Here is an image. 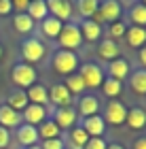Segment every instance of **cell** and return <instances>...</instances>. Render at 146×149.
<instances>
[{"label":"cell","instance_id":"6da1fadb","mask_svg":"<svg viewBox=\"0 0 146 149\" xmlns=\"http://www.w3.org/2000/svg\"><path fill=\"white\" fill-rule=\"evenodd\" d=\"M53 70H55L57 74H72V72H76L78 68V56L74 51H66V49H57L55 53H53Z\"/></svg>","mask_w":146,"mask_h":149},{"label":"cell","instance_id":"7a4b0ae2","mask_svg":"<svg viewBox=\"0 0 146 149\" xmlns=\"http://www.w3.org/2000/svg\"><path fill=\"white\" fill-rule=\"evenodd\" d=\"M11 81L15 83L19 90H28L36 83V68L25 62H17L11 68Z\"/></svg>","mask_w":146,"mask_h":149},{"label":"cell","instance_id":"3957f363","mask_svg":"<svg viewBox=\"0 0 146 149\" xmlns=\"http://www.w3.org/2000/svg\"><path fill=\"white\" fill-rule=\"evenodd\" d=\"M57 43L66 51L78 49V47L83 45V36H81V30H78V24H72V22L64 24L62 32H59V36H57Z\"/></svg>","mask_w":146,"mask_h":149},{"label":"cell","instance_id":"277c9868","mask_svg":"<svg viewBox=\"0 0 146 149\" xmlns=\"http://www.w3.org/2000/svg\"><path fill=\"white\" fill-rule=\"evenodd\" d=\"M45 53H47V49H45V45L38 38H25L21 43V56L25 60V64H30V66L42 62Z\"/></svg>","mask_w":146,"mask_h":149},{"label":"cell","instance_id":"5b68a950","mask_svg":"<svg viewBox=\"0 0 146 149\" xmlns=\"http://www.w3.org/2000/svg\"><path fill=\"white\" fill-rule=\"evenodd\" d=\"M125 117H127V107H125L121 100H108L104 109V124H110V126H121L125 124Z\"/></svg>","mask_w":146,"mask_h":149},{"label":"cell","instance_id":"8992f818","mask_svg":"<svg viewBox=\"0 0 146 149\" xmlns=\"http://www.w3.org/2000/svg\"><path fill=\"white\" fill-rule=\"evenodd\" d=\"M78 74L83 77L85 87H91V90H95V87H99V85L104 83V70L99 68L97 64H93V62L83 64L81 70H78Z\"/></svg>","mask_w":146,"mask_h":149},{"label":"cell","instance_id":"52a82bcc","mask_svg":"<svg viewBox=\"0 0 146 149\" xmlns=\"http://www.w3.org/2000/svg\"><path fill=\"white\" fill-rule=\"evenodd\" d=\"M53 121L57 124L59 130H70V128L76 126L78 113H76L74 107H62V109H55V113H53Z\"/></svg>","mask_w":146,"mask_h":149},{"label":"cell","instance_id":"ba28073f","mask_svg":"<svg viewBox=\"0 0 146 149\" xmlns=\"http://www.w3.org/2000/svg\"><path fill=\"white\" fill-rule=\"evenodd\" d=\"M49 90V102L55 107V109H62V107H72V94L64 87V83H55L53 87H47Z\"/></svg>","mask_w":146,"mask_h":149},{"label":"cell","instance_id":"9c48e42d","mask_svg":"<svg viewBox=\"0 0 146 149\" xmlns=\"http://www.w3.org/2000/svg\"><path fill=\"white\" fill-rule=\"evenodd\" d=\"M97 11L102 13L104 22L114 24V22H119L121 15H123V4L119 2V0H102L99 6H97Z\"/></svg>","mask_w":146,"mask_h":149},{"label":"cell","instance_id":"30bf717a","mask_svg":"<svg viewBox=\"0 0 146 149\" xmlns=\"http://www.w3.org/2000/svg\"><path fill=\"white\" fill-rule=\"evenodd\" d=\"M45 4H47L49 15L57 17L59 22H66V19L72 17V4H70V0H45Z\"/></svg>","mask_w":146,"mask_h":149},{"label":"cell","instance_id":"8fae6325","mask_svg":"<svg viewBox=\"0 0 146 149\" xmlns=\"http://www.w3.org/2000/svg\"><path fill=\"white\" fill-rule=\"evenodd\" d=\"M47 107H40V104H28L25 109L21 111V119L25 121V124L30 126H36V124H42L45 119H47Z\"/></svg>","mask_w":146,"mask_h":149},{"label":"cell","instance_id":"7c38bea8","mask_svg":"<svg viewBox=\"0 0 146 149\" xmlns=\"http://www.w3.org/2000/svg\"><path fill=\"white\" fill-rule=\"evenodd\" d=\"M97 56H99V60H104V62H112V60L121 58V47H119L117 40L104 38V40H99V45H97Z\"/></svg>","mask_w":146,"mask_h":149},{"label":"cell","instance_id":"4fadbf2b","mask_svg":"<svg viewBox=\"0 0 146 149\" xmlns=\"http://www.w3.org/2000/svg\"><path fill=\"white\" fill-rule=\"evenodd\" d=\"M21 113L11 109L9 104H0V128H4V130H11V128H19L21 124Z\"/></svg>","mask_w":146,"mask_h":149},{"label":"cell","instance_id":"5bb4252c","mask_svg":"<svg viewBox=\"0 0 146 149\" xmlns=\"http://www.w3.org/2000/svg\"><path fill=\"white\" fill-rule=\"evenodd\" d=\"M17 141H19V145H23V147L38 145V141H40V136H38V128L30 126V124H21L17 128Z\"/></svg>","mask_w":146,"mask_h":149},{"label":"cell","instance_id":"9a60e30c","mask_svg":"<svg viewBox=\"0 0 146 149\" xmlns=\"http://www.w3.org/2000/svg\"><path fill=\"white\" fill-rule=\"evenodd\" d=\"M83 130L87 132L89 139H95V136H102L104 130H106V124L102 119V115H91V117H85L83 119Z\"/></svg>","mask_w":146,"mask_h":149},{"label":"cell","instance_id":"2e32d148","mask_svg":"<svg viewBox=\"0 0 146 149\" xmlns=\"http://www.w3.org/2000/svg\"><path fill=\"white\" fill-rule=\"evenodd\" d=\"M129 62L127 60H123V58H117V60H112V62L108 64V77L110 79H117V81H123L129 77Z\"/></svg>","mask_w":146,"mask_h":149},{"label":"cell","instance_id":"e0dca14e","mask_svg":"<svg viewBox=\"0 0 146 149\" xmlns=\"http://www.w3.org/2000/svg\"><path fill=\"white\" fill-rule=\"evenodd\" d=\"M25 96H28L30 104H40V107L49 104V90L40 83H34L32 87H28V90H25Z\"/></svg>","mask_w":146,"mask_h":149},{"label":"cell","instance_id":"ac0fdd59","mask_svg":"<svg viewBox=\"0 0 146 149\" xmlns=\"http://www.w3.org/2000/svg\"><path fill=\"white\" fill-rule=\"evenodd\" d=\"M78 115H83V117H91V115H99V102L95 96H81L78 98V109H76Z\"/></svg>","mask_w":146,"mask_h":149},{"label":"cell","instance_id":"d6986e66","mask_svg":"<svg viewBox=\"0 0 146 149\" xmlns=\"http://www.w3.org/2000/svg\"><path fill=\"white\" fill-rule=\"evenodd\" d=\"M125 124H127L131 130H144L146 128V111L140 107H134V109H127V117H125Z\"/></svg>","mask_w":146,"mask_h":149},{"label":"cell","instance_id":"ffe728a7","mask_svg":"<svg viewBox=\"0 0 146 149\" xmlns=\"http://www.w3.org/2000/svg\"><path fill=\"white\" fill-rule=\"evenodd\" d=\"M129 87L136 96H146V68L129 72Z\"/></svg>","mask_w":146,"mask_h":149},{"label":"cell","instance_id":"44dd1931","mask_svg":"<svg viewBox=\"0 0 146 149\" xmlns=\"http://www.w3.org/2000/svg\"><path fill=\"white\" fill-rule=\"evenodd\" d=\"M78 30H81L83 40H87V43H95V40H99V36H102V26L93 24L91 19L81 22V24H78Z\"/></svg>","mask_w":146,"mask_h":149},{"label":"cell","instance_id":"7402d4cb","mask_svg":"<svg viewBox=\"0 0 146 149\" xmlns=\"http://www.w3.org/2000/svg\"><path fill=\"white\" fill-rule=\"evenodd\" d=\"M125 38H127V45L134 47V49H142L146 45V28H138V26H131L125 32Z\"/></svg>","mask_w":146,"mask_h":149},{"label":"cell","instance_id":"603a6c76","mask_svg":"<svg viewBox=\"0 0 146 149\" xmlns=\"http://www.w3.org/2000/svg\"><path fill=\"white\" fill-rule=\"evenodd\" d=\"M62 26H64V22H59L57 17L49 15V17H45L40 22V30H42V34L47 38H57L59 32H62Z\"/></svg>","mask_w":146,"mask_h":149},{"label":"cell","instance_id":"cb8c5ba5","mask_svg":"<svg viewBox=\"0 0 146 149\" xmlns=\"http://www.w3.org/2000/svg\"><path fill=\"white\" fill-rule=\"evenodd\" d=\"M25 15H28L32 22H42L45 17H49L45 0H30V6H28V11H25Z\"/></svg>","mask_w":146,"mask_h":149},{"label":"cell","instance_id":"d4e9b609","mask_svg":"<svg viewBox=\"0 0 146 149\" xmlns=\"http://www.w3.org/2000/svg\"><path fill=\"white\" fill-rule=\"evenodd\" d=\"M64 87L68 90L72 96H81V94L87 90L85 87V81H83V77L78 72H72V74H68L66 77V81H64Z\"/></svg>","mask_w":146,"mask_h":149},{"label":"cell","instance_id":"484cf974","mask_svg":"<svg viewBox=\"0 0 146 149\" xmlns=\"http://www.w3.org/2000/svg\"><path fill=\"white\" fill-rule=\"evenodd\" d=\"M59 134H62V130L57 128V124L53 119H45L40 126H38V136H40L42 141H49V139H59Z\"/></svg>","mask_w":146,"mask_h":149},{"label":"cell","instance_id":"4316f807","mask_svg":"<svg viewBox=\"0 0 146 149\" xmlns=\"http://www.w3.org/2000/svg\"><path fill=\"white\" fill-rule=\"evenodd\" d=\"M87 141H89V136H87V132H85V130H83L81 126H74V128H70L68 145H70L72 149H83Z\"/></svg>","mask_w":146,"mask_h":149},{"label":"cell","instance_id":"83f0119b","mask_svg":"<svg viewBox=\"0 0 146 149\" xmlns=\"http://www.w3.org/2000/svg\"><path fill=\"white\" fill-rule=\"evenodd\" d=\"M102 87H104V90H102L104 96H108L110 100H117L119 96H121V92H123V83H121V81H117V79H110V77L104 79Z\"/></svg>","mask_w":146,"mask_h":149},{"label":"cell","instance_id":"f1b7e54d","mask_svg":"<svg viewBox=\"0 0 146 149\" xmlns=\"http://www.w3.org/2000/svg\"><path fill=\"white\" fill-rule=\"evenodd\" d=\"M6 104L11 107V109H15V111H19L21 113L25 107L30 104V100H28V96H25V90H15L9 96V100H6Z\"/></svg>","mask_w":146,"mask_h":149},{"label":"cell","instance_id":"f546056e","mask_svg":"<svg viewBox=\"0 0 146 149\" xmlns=\"http://www.w3.org/2000/svg\"><path fill=\"white\" fill-rule=\"evenodd\" d=\"M13 28H15L19 34H30V32L34 30V22H32L25 13H17V15L13 17Z\"/></svg>","mask_w":146,"mask_h":149},{"label":"cell","instance_id":"4dcf8cb0","mask_svg":"<svg viewBox=\"0 0 146 149\" xmlns=\"http://www.w3.org/2000/svg\"><path fill=\"white\" fill-rule=\"evenodd\" d=\"M129 22H134L138 28H146V6L142 2H136L129 9Z\"/></svg>","mask_w":146,"mask_h":149},{"label":"cell","instance_id":"1f68e13d","mask_svg":"<svg viewBox=\"0 0 146 149\" xmlns=\"http://www.w3.org/2000/svg\"><path fill=\"white\" fill-rule=\"evenodd\" d=\"M76 6H78V13H81L85 19H89L97 11L99 0H76Z\"/></svg>","mask_w":146,"mask_h":149},{"label":"cell","instance_id":"d6a6232c","mask_svg":"<svg viewBox=\"0 0 146 149\" xmlns=\"http://www.w3.org/2000/svg\"><path fill=\"white\" fill-rule=\"evenodd\" d=\"M125 32H127V26H125V22H114V24H110V26H108V34H110L112 40L123 38V36H125Z\"/></svg>","mask_w":146,"mask_h":149},{"label":"cell","instance_id":"836d02e7","mask_svg":"<svg viewBox=\"0 0 146 149\" xmlns=\"http://www.w3.org/2000/svg\"><path fill=\"white\" fill-rule=\"evenodd\" d=\"M40 149H66V143L64 139H49V141H42L40 143Z\"/></svg>","mask_w":146,"mask_h":149},{"label":"cell","instance_id":"e575fe53","mask_svg":"<svg viewBox=\"0 0 146 149\" xmlns=\"http://www.w3.org/2000/svg\"><path fill=\"white\" fill-rule=\"evenodd\" d=\"M106 145H108V143H106L102 136H95V139H89L83 149H106Z\"/></svg>","mask_w":146,"mask_h":149},{"label":"cell","instance_id":"d590c367","mask_svg":"<svg viewBox=\"0 0 146 149\" xmlns=\"http://www.w3.org/2000/svg\"><path fill=\"white\" fill-rule=\"evenodd\" d=\"M11 4H13V11L25 13V11H28V6H30V0H11Z\"/></svg>","mask_w":146,"mask_h":149},{"label":"cell","instance_id":"8d00e7d4","mask_svg":"<svg viewBox=\"0 0 146 149\" xmlns=\"http://www.w3.org/2000/svg\"><path fill=\"white\" fill-rule=\"evenodd\" d=\"M11 143V132L4 130V128H0V149H6Z\"/></svg>","mask_w":146,"mask_h":149},{"label":"cell","instance_id":"74e56055","mask_svg":"<svg viewBox=\"0 0 146 149\" xmlns=\"http://www.w3.org/2000/svg\"><path fill=\"white\" fill-rule=\"evenodd\" d=\"M11 11H13V4H11V0H0V17L9 15Z\"/></svg>","mask_w":146,"mask_h":149},{"label":"cell","instance_id":"f35d334b","mask_svg":"<svg viewBox=\"0 0 146 149\" xmlns=\"http://www.w3.org/2000/svg\"><path fill=\"white\" fill-rule=\"evenodd\" d=\"M134 149H146V136L144 139H138L136 145H134Z\"/></svg>","mask_w":146,"mask_h":149},{"label":"cell","instance_id":"ab89813d","mask_svg":"<svg viewBox=\"0 0 146 149\" xmlns=\"http://www.w3.org/2000/svg\"><path fill=\"white\" fill-rule=\"evenodd\" d=\"M140 62H142V64L146 66V45H144L142 49H140Z\"/></svg>","mask_w":146,"mask_h":149},{"label":"cell","instance_id":"60d3db41","mask_svg":"<svg viewBox=\"0 0 146 149\" xmlns=\"http://www.w3.org/2000/svg\"><path fill=\"white\" fill-rule=\"evenodd\" d=\"M106 149H125V147L119 145V143H110V145H106Z\"/></svg>","mask_w":146,"mask_h":149},{"label":"cell","instance_id":"b9f144b4","mask_svg":"<svg viewBox=\"0 0 146 149\" xmlns=\"http://www.w3.org/2000/svg\"><path fill=\"white\" fill-rule=\"evenodd\" d=\"M25 149H40V145H32V147H25Z\"/></svg>","mask_w":146,"mask_h":149},{"label":"cell","instance_id":"7bdbcfd3","mask_svg":"<svg viewBox=\"0 0 146 149\" xmlns=\"http://www.w3.org/2000/svg\"><path fill=\"white\" fill-rule=\"evenodd\" d=\"M0 58H2V45H0Z\"/></svg>","mask_w":146,"mask_h":149},{"label":"cell","instance_id":"ee69618b","mask_svg":"<svg viewBox=\"0 0 146 149\" xmlns=\"http://www.w3.org/2000/svg\"><path fill=\"white\" fill-rule=\"evenodd\" d=\"M142 4H144V6H146V0H142Z\"/></svg>","mask_w":146,"mask_h":149}]
</instances>
